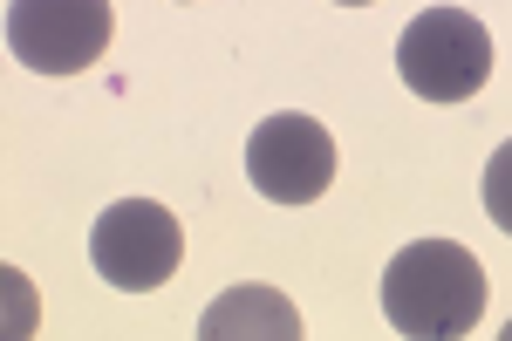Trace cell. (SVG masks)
Listing matches in <instances>:
<instances>
[{"label":"cell","mask_w":512,"mask_h":341,"mask_svg":"<svg viewBox=\"0 0 512 341\" xmlns=\"http://www.w3.org/2000/svg\"><path fill=\"white\" fill-rule=\"evenodd\" d=\"M383 314L410 341H458L485 314V266L458 239H410L383 273Z\"/></svg>","instance_id":"6da1fadb"},{"label":"cell","mask_w":512,"mask_h":341,"mask_svg":"<svg viewBox=\"0 0 512 341\" xmlns=\"http://www.w3.org/2000/svg\"><path fill=\"white\" fill-rule=\"evenodd\" d=\"M396 76L424 103H472L492 76V35L465 7H424L396 35Z\"/></svg>","instance_id":"7a4b0ae2"},{"label":"cell","mask_w":512,"mask_h":341,"mask_svg":"<svg viewBox=\"0 0 512 341\" xmlns=\"http://www.w3.org/2000/svg\"><path fill=\"white\" fill-rule=\"evenodd\" d=\"M117 35L110 0H7V48L35 76H82Z\"/></svg>","instance_id":"3957f363"},{"label":"cell","mask_w":512,"mask_h":341,"mask_svg":"<svg viewBox=\"0 0 512 341\" xmlns=\"http://www.w3.org/2000/svg\"><path fill=\"white\" fill-rule=\"evenodd\" d=\"M89 260H96V273H103L117 294H151V287H164V280L178 273V260H185V226L164 212L158 198H123V205H110V212L96 219Z\"/></svg>","instance_id":"277c9868"},{"label":"cell","mask_w":512,"mask_h":341,"mask_svg":"<svg viewBox=\"0 0 512 341\" xmlns=\"http://www.w3.org/2000/svg\"><path fill=\"white\" fill-rule=\"evenodd\" d=\"M246 178L260 198L274 205H315L321 191L335 185V137L315 116H267L246 137Z\"/></svg>","instance_id":"5b68a950"},{"label":"cell","mask_w":512,"mask_h":341,"mask_svg":"<svg viewBox=\"0 0 512 341\" xmlns=\"http://www.w3.org/2000/svg\"><path fill=\"white\" fill-rule=\"evenodd\" d=\"M198 335L205 341H301V314H294V301L280 287L246 280V287L219 294L198 314Z\"/></svg>","instance_id":"8992f818"},{"label":"cell","mask_w":512,"mask_h":341,"mask_svg":"<svg viewBox=\"0 0 512 341\" xmlns=\"http://www.w3.org/2000/svg\"><path fill=\"white\" fill-rule=\"evenodd\" d=\"M485 219L512 239V144H499L485 164Z\"/></svg>","instance_id":"52a82bcc"},{"label":"cell","mask_w":512,"mask_h":341,"mask_svg":"<svg viewBox=\"0 0 512 341\" xmlns=\"http://www.w3.org/2000/svg\"><path fill=\"white\" fill-rule=\"evenodd\" d=\"M342 7H369V0H342Z\"/></svg>","instance_id":"ba28073f"},{"label":"cell","mask_w":512,"mask_h":341,"mask_svg":"<svg viewBox=\"0 0 512 341\" xmlns=\"http://www.w3.org/2000/svg\"><path fill=\"white\" fill-rule=\"evenodd\" d=\"M506 341H512V328H506Z\"/></svg>","instance_id":"9c48e42d"}]
</instances>
